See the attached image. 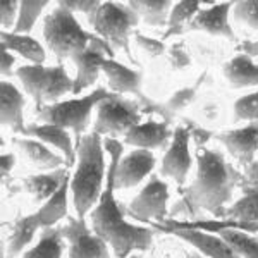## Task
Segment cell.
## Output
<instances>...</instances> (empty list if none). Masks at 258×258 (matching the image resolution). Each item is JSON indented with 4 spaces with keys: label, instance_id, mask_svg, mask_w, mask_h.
Instances as JSON below:
<instances>
[{
    "label": "cell",
    "instance_id": "1",
    "mask_svg": "<svg viewBox=\"0 0 258 258\" xmlns=\"http://www.w3.org/2000/svg\"><path fill=\"white\" fill-rule=\"evenodd\" d=\"M197 164V177L189 186L179 189L181 198L172 207L169 219L184 215L188 217L184 220H197L203 212L214 219H222L234 189L246 184L244 174L227 162L220 150L198 145Z\"/></svg>",
    "mask_w": 258,
    "mask_h": 258
},
{
    "label": "cell",
    "instance_id": "2",
    "mask_svg": "<svg viewBox=\"0 0 258 258\" xmlns=\"http://www.w3.org/2000/svg\"><path fill=\"white\" fill-rule=\"evenodd\" d=\"M103 148L110 155V164L107 167V184L103 186L97 207L91 210L90 222L91 229L114 249L115 256L127 258L135 249H150L153 243V229L127 222L126 207L119 205L114 198V176L124 150L122 143L115 138H103Z\"/></svg>",
    "mask_w": 258,
    "mask_h": 258
},
{
    "label": "cell",
    "instance_id": "3",
    "mask_svg": "<svg viewBox=\"0 0 258 258\" xmlns=\"http://www.w3.org/2000/svg\"><path fill=\"white\" fill-rule=\"evenodd\" d=\"M102 136L91 131L76 145L78 165L71 177V193L78 219L85 220L88 212L97 207L105 181V159H103Z\"/></svg>",
    "mask_w": 258,
    "mask_h": 258
},
{
    "label": "cell",
    "instance_id": "4",
    "mask_svg": "<svg viewBox=\"0 0 258 258\" xmlns=\"http://www.w3.org/2000/svg\"><path fill=\"white\" fill-rule=\"evenodd\" d=\"M93 33H88L81 28L78 19L69 9L57 4L43 21V38L47 47L59 59V64L64 59H73L88 48Z\"/></svg>",
    "mask_w": 258,
    "mask_h": 258
},
{
    "label": "cell",
    "instance_id": "5",
    "mask_svg": "<svg viewBox=\"0 0 258 258\" xmlns=\"http://www.w3.org/2000/svg\"><path fill=\"white\" fill-rule=\"evenodd\" d=\"M115 95L117 93L107 91L105 88H97L91 91V93L85 95V97L50 103V105L41 107V109L36 110V115L45 124H55V126H60L64 129H71L73 135L76 136V145H78L80 140L85 136V131L90 126L93 107H98L100 102L115 97Z\"/></svg>",
    "mask_w": 258,
    "mask_h": 258
},
{
    "label": "cell",
    "instance_id": "6",
    "mask_svg": "<svg viewBox=\"0 0 258 258\" xmlns=\"http://www.w3.org/2000/svg\"><path fill=\"white\" fill-rule=\"evenodd\" d=\"M88 21L100 38L110 43L112 48H119L135 60L129 47L131 31L140 23V16L127 2H102L97 11L88 16Z\"/></svg>",
    "mask_w": 258,
    "mask_h": 258
},
{
    "label": "cell",
    "instance_id": "7",
    "mask_svg": "<svg viewBox=\"0 0 258 258\" xmlns=\"http://www.w3.org/2000/svg\"><path fill=\"white\" fill-rule=\"evenodd\" d=\"M26 93L35 100L36 110L50 103H57L66 93H73L74 80H71L62 64L52 66H21L16 71Z\"/></svg>",
    "mask_w": 258,
    "mask_h": 258
},
{
    "label": "cell",
    "instance_id": "8",
    "mask_svg": "<svg viewBox=\"0 0 258 258\" xmlns=\"http://www.w3.org/2000/svg\"><path fill=\"white\" fill-rule=\"evenodd\" d=\"M97 120L93 124V133L105 138L126 135L131 127L140 124L141 105L138 100H126L122 95H115L98 103Z\"/></svg>",
    "mask_w": 258,
    "mask_h": 258
},
{
    "label": "cell",
    "instance_id": "9",
    "mask_svg": "<svg viewBox=\"0 0 258 258\" xmlns=\"http://www.w3.org/2000/svg\"><path fill=\"white\" fill-rule=\"evenodd\" d=\"M169 186L159 176H152L145 188L126 207L129 217L147 224H162L167 219Z\"/></svg>",
    "mask_w": 258,
    "mask_h": 258
},
{
    "label": "cell",
    "instance_id": "10",
    "mask_svg": "<svg viewBox=\"0 0 258 258\" xmlns=\"http://www.w3.org/2000/svg\"><path fill=\"white\" fill-rule=\"evenodd\" d=\"M102 71L105 73L107 80H109V88L112 93L135 95V98L140 102V105L143 107L145 112H155V114H160L162 117H164V120L170 122L172 115L167 112L165 105L152 102V100L143 93V90H141V73L129 69L126 66L115 62L114 59H105Z\"/></svg>",
    "mask_w": 258,
    "mask_h": 258
},
{
    "label": "cell",
    "instance_id": "11",
    "mask_svg": "<svg viewBox=\"0 0 258 258\" xmlns=\"http://www.w3.org/2000/svg\"><path fill=\"white\" fill-rule=\"evenodd\" d=\"M62 234L68 241V258H110L109 244L86 226V220L68 217Z\"/></svg>",
    "mask_w": 258,
    "mask_h": 258
},
{
    "label": "cell",
    "instance_id": "12",
    "mask_svg": "<svg viewBox=\"0 0 258 258\" xmlns=\"http://www.w3.org/2000/svg\"><path fill=\"white\" fill-rule=\"evenodd\" d=\"M105 59H114V48L110 47V43H107L103 38H100L97 33H93L88 48L85 52H81L80 55L71 59L78 68V74L74 78L73 88L74 95H80L81 91L90 88L98 80V74L103 68Z\"/></svg>",
    "mask_w": 258,
    "mask_h": 258
},
{
    "label": "cell",
    "instance_id": "13",
    "mask_svg": "<svg viewBox=\"0 0 258 258\" xmlns=\"http://www.w3.org/2000/svg\"><path fill=\"white\" fill-rule=\"evenodd\" d=\"M193 124L189 126H177L174 129L172 143L165 152L162 160L160 176L170 177L174 182L182 188L188 179V172L191 169V153H189V140L193 136L191 133Z\"/></svg>",
    "mask_w": 258,
    "mask_h": 258
},
{
    "label": "cell",
    "instance_id": "14",
    "mask_svg": "<svg viewBox=\"0 0 258 258\" xmlns=\"http://www.w3.org/2000/svg\"><path fill=\"white\" fill-rule=\"evenodd\" d=\"M153 229L162 231L165 234L176 236V238L186 241L191 244L197 251L207 258H241L238 253L234 251L226 239H222L215 232L200 231V229H184V227H169L164 224H152Z\"/></svg>",
    "mask_w": 258,
    "mask_h": 258
},
{
    "label": "cell",
    "instance_id": "15",
    "mask_svg": "<svg viewBox=\"0 0 258 258\" xmlns=\"http://www.w3.org/2000/svg\"><path fill=\"white\" fill-rule=\"evenodd\" d=\"M214 140L219 141L238 164L246 167L255 162L258 152V120L246 124L244 127L219 133L214 136Z\"/></svg>",
    "mask_w": 258,
    "mask_h": 258
},
{
    "label": "cell",
    "instance_id": "16",
    "mask_svg": "<svg viewBox=\"0 0 258 258\" xmlns=\"http://www.w3.org/2000/svg\"><path fill=\"white\" fill-rule=\"evenodd\" d=\"M155 167V157L150 150H133L120 159L114 176L115 189H129L138 186Z\"/></svg>",
    "mask_w": 258,
    "mask_h": 258
},
{
    "label": "cell",
    "instance_id": "17",
    "mask_svg": "<svg viewBox=\"0 0 258 258\" xmlns=\"http://www.w3.org/2000/svg\"><path fill=\"white\" fill-rule=\"evenodd\" d=\"M232 9L231 2H220L207 9H200L186 31H205L209 35L224 36L227 40H236L234 31L229 24V12Z\"/></svg>",
    "mask_w": 258,
    "mask_h": 258
},
{
    "label": "cell",
    "instance_id": "18",
    "mask_svg": "<svg viewBox=\"0 0 258 258\" xmlns=\"http://www.w3.org/2000/svg\"><path fill=\"white\" fill-rule=\"evenodd\" d=\"M26 138H35L38 141H43L45 145L50 147H55L60 152V155L64 157L68 162V167H73L74 162L78 160L76 147L73 145L71 135L68 129L55 126V124H30L26 126L24 135Z\"/></svg>",
    "mask_w": 258,
    "mask_h": 258
},
{
    "label": "cell",
    "instance_id": "19",
    "mask_svg": "<svg viewBox=\"0 0 258 258\" xmlns=\"http://www.w3.org/2000/svg\"><path fill=\"white\" fill-rule=\"evenodd\" d=\"M169 124L170 122L167 120H164V122H157V120L140 122L124 135V143L143 150L164 148L174 136V131H170Z\"/></svg>",
    "mask_w": 258,
    "mask_h": 258
},
{
    "label": "cell",
    "instance_id": "20",
    "mask_svg": "<svg viewBox=\"0 0 258 258\" xmlns=\"http://www.w3.org/2000/svg\"><path fill=\"white\" fill-rule=\"evenodd\" d=\"M0 103H2V124L16 135H24V97L12 83L2 80L0 85Z\"/></svg>",
    "mask_w": 258,
    "mask_h": 258
},
{
    "label": "cell",
    "instance_id": "21",
    "mask_svg": "<svg viewBox=\"0 0 258 258\" xmlns=\"http://www.w3.org/2000/svg\"><path fill=\"white\" fill-rule=\"evenodd\" d=\"M12 143L23 152V155H26V159L38 170H48L50 172V170L62 169V165L68 167V162H66L64 157L52 152L48 145H45L43 141L23 136V138H14Z\"/></svg>",
    "mask_w": 258,
    "mask_h": 258
},
{
    "label": "cell",
    "instance_id": "22",
    "mask_svg": "<svg viewBox=\"0 0 258 258\" xmlns=\"http://www.w3.org/2000/svg\"><path fill=\"white\" fill-rule=\"evenodd\" d=\"M71 176L68 169H57L50 170L45 174H35V176H28L26 179L21 181L23 188L31 193L35 197L36 202H47L48 198H52V195H55L57 191Z\"/></svg>",
    "mask_w": 258,
    "mask_h": 258
},
{
    "label": "cell",
    "instance_id": "23",
    "mask_svg": "<svg viewBox=\"0 0 258 258\" xmlns=\"http://www.w3.org/2000/svg\"><path fill=\"white\" fill-rule=\"evenodd\" d=\"M41 227L38 214H31L26 217H21L12 224L11 232H9V239H7V258H18L21 253L24 251V248L31 243L35 238L36 231Z\"/></svg>",
    "mask_w": 258,
    "mask_h": 258
},
{
    "label": "cell",
    "instance_id": "24",
    "mask_svg": "<svg viewBox=\"0 0 258 258\" xmlns=\"http://www.w3.org/2000/svg\"><path fill=\"white\" fill-rule=\"evenodd\" d=\"M224 76L232 88H248L258 86V64L251 57L238 53L224 64Z\"/></svg>",
    "mask_w": 258,
    "mask_h": 258
},
{
    "label": "cell",
    "instance_id": "25",
    "mask_svg": "<svg viewBox=\"0 0 258 258\" xmlns=\"http://www.w3.org/2000/svg\"><path fill=\"white\" fill-rule=\"evenodd\" d=\"M164 226L169 227H184V229H200L207 232H217L220 229H238V231L249 232V234H258V222H234V220H179V219H165Z\"/></svg>",
    "mask_w": 258,
    "mask_h": 258
},
{
    "label": "cell",
    "instance_id": "26",
    "mask_svg": "<svg viewBox=\"0 0 258 258\" xmlns=\"http://www.w3.org/2000/svg\"><path fill=\"white\" fill-rule=\"evenodd\" d=\"M0 40H2L4 47L14 50V52H18L19 55H23L24 59H28L36 66H43L45 59H47L45 48L35 38H31L30 35H18V33L12 31H2L0 33Z\"/></svg>",
    "mask_w": 258,
    "mask_h": 258
},
{
    "label": "cell",
    "instance_id": "27",
    "mask_svg": "<svg viewBox=\"0 0 258 258\" xmlns=\"http://www.w3.org/2000/svg\"><path fill=\"white\" fill-rule=\"evenodd\" d=\"M62 251H64L62 227L53 226L41 229L38 243L24 251L21 258H62Z\"/></svg>",
    "mask_w": 258,
    "mask_h": 258
},
{
    "label": "cell",
    "instance_id": "28",
    "mask_svg": "<svg viewBox=\"0 0 258 258\" xmlns=\"http://www.w3.org/2000/svg\"><path fill=\"white\" fill-rule=\"evenodd\" d=\"M127 6L138 12L148 26L162 28L167 26L169 14L174 4L170 0H129Z\"/></svg>",
    "mask_w": 258,
    "mask_h": 258
},
{
    "label": "cell",
    "instance_id": "29",
    "mask_svg": "<svg viewBox=\"0 0 258 258\" xmlns=\"http://www.w3.org/2000/svg\"><path fill=\"white\" fill-rule=\"evenodd\" d=\"M71 189V177L64 184L60 186L59 191L55 195H52V198H48L47 202L38 209V217L41 222V227H53L60 219L68 217V193Z\"/></svg>",
    "mask_w": 258,
    "mask_h": 258
},
{
    "label": "cell",
    "instance_id": "30",
    "mask_svg": "<svg viewBox=\"0 0 258 258\" xmlns=\"http://www.w3.org/2000/svg\"><path fill=\"white\" fill-rule=\"evenodd\" d=\"M202 9V4L197 0H182V2H176L170 9L169 21H167V30H165L162 38L167 40L170 36H179L188 30L191 19L197 16V12Z\"/></svg>",
    "mask_w": 258,
    "mask_h": 258
},
{
    "label": "cell",
    "instance_id": "31",
    "mask_svg": "<svg viewBox=\"0 0 258 258\" xmlns=\"http://www.w3.org/2000/svg\"><path fill=\"white\" fill-rule=\"evenodd\" d=\"M219 220L234 222H258V189L253 186H243V197L234 205L227 207L226 214Z\"/></svg>",
    "mask_w": 258,
    "mask_h": 258
},
{
    "label": "cell",
    "instance_id": "32",
    "mask_svg": "<svg viewBox=\"0 0 258 258\" xmlns=\"http://www.w3.org/2000/svg\"><path fill=\"white\" fill-rule=\"evenodd\" d=\"M215 234L226 239L229 246L234 249L241 258H258V239L255 234L238 231V229H220Z\"/></svg>",
    "mask_w": 258,
    "mask_h": 258
},
{
    "label": "cell",
    "instance_id": "33",
    "mask_svg": "<svg viewBox=\"0 0 258 258\" xmlns=\"http://www.w3.org/2000/svg\"><path fill=\"white\" fill-rule=\"evenodd\" d=\"M48 6L47 0H38V2H21L19 6V18L16 23V28L12 33H18V35H28L33 26H35L36 19L40 18L41 11Z\"/></svg>",
    "mask_w": 258,
    "mask_h": 258
},
{
    "label": "cell",
    "instance_id": "34",
    "mask_svg": "<svg viewBox=\"0 0 258 258\" xmlns=\"http://www.w3.org/2000/svg\"><path fill=\"white\" fill-rule=\"evenodd\" d=\"M232 16L239 24L258 31V0H241L232 4Z\"/></svg>",
    "mask_w": 258,
    "mask_h": 258
},
{
    "label": "cell",
    "instance_id": "35",
    "mask_svg": "<svg viewBox=\"0 0 258 258\" xmlns=\"http://www.w3.org/2000/svg\"><path fill=\"white\" fill-rule=\"evenodd\" d=\"M234 120H249L255 122L258 120V91L244 95L234 102Z\"/></svg>",
    "mask_w": 258,
    "mask_h": 258
},
{
    "label": "cell",
    "instance_id": "36",
    "mask_svg": "<svg viewBox=\"0 0 258 258\" xmlns=\"http://www.w3.org/2000/svg\"><path fill=\"white\" fill-rule=\"evenodd\" d=\"M205 76H207V73H203L202 76H200L198 80H197L195 85L186 86V88L176 91V93H174L172 97L167 100V103H165V109H167V112H169L170 115H172L174 112H179L181 109H184V107L188 105L191 100L195 98V95H197V91L200 88V85L203 83V80H205Z\"/></svg>",
    "mask_w": 258,
    "mask_h": 258
},
{
    "label": "cell",
    "instance_id": "37",
    "mask_svg": "<svg viewBox=\"0 0 258 258\" xmlns=\"http://www.w3.org/2000/svg\"><path fill=\"white\" fill-rule=\"evenodd\" d=\"M19 6L18 0H4L0 7V23H2V31H14L16 23L19 18Z\"/></svg>",
    "mask_w": 258,
    "mask_h": 258
},
{
    "label": "cell",
    "instance_id": "38",
    "mask_svg": "<svg viewBox=\"0 0 258 258\" xmlns=\"http://www.w3.org/2000/svg\"><path fill=\"white\" fill-rule=\"evenodd\" d=\"M135 40H136V43H138V47L143 50L148 57H159L165 52L164 41L145 36V35H141L140 31H135Z\"/></svg>",
    "mask_w": 258,
    "mask_h": 258
},
{
    "label": "cell",
    "instance_id": "39",
    "mask_svg": "<svg viewBox=\"0 0 258 258\" xmlns=\"http://www.w3.org/2000/svg\"><path fill=\"white\" fill-rule=\"evenodd\" d=\"M169 59L174 69H184L186 66L191 64V57H189V53L186 52L182 41H179V43L172 45V47L169 48Z\"/></svg>",
    "mask_w": 258,
    "mask_h": 258
},
{
    "label": "cell",
    "instance_id": "40",
    "mask_svg": "<svg viewBox=\"0 0 258 258\" xmlns=\"http://www.w3.org/2000/svg\"><path fill=\"white\" fill-rule=\"evenodd\" d=\"M60 6H64L66 9H69L71 12H85V14H91V12L97 11V7L100 6L102 2H98V0H81V2H78V0H60Z\"/></svg>",
    "mask_w": 258,
    "mask_h": 258
},
{
    "label": "cell",
    "instance_id": "41",
    "mask_svg": "<svg viewBox=\"0 0 258 258\" xmlns=\"http://www.w3.org/2000/svg\"><path fill=\"white\" fill-rule=\"evenodd\" d=\"M14 64H16V59L11 55L9 48L2 45V66H0V69H2L4 78H11L12 74H14Z\"/></svg>",
    "mask_w": 258,
    "mask_h": 258
},
{
    "label": "cell",
    "instance_id": "42",
    "mask_svg": "<svg viewBox=\"0 0 258 258\" xmlns=\"http://www.w3.org/2000/svg\"><path fill=\"white\" fill-rule=\"evenodd\" d=\"M244 174V179H246V184L248 186H253V188L258 189V162H251L249 165H246L243 170ZM244 184V186H246Z\"/></svg>",
    "mask_w": 258,
    "mask_h": 258
},
{
    "label": "cell",
    "instance_id": "43",
    "mask_svg": "<svg viewBox=\"0 0 258 258\" xmlns=\"http://www.w3.org/2000/svg\"><path fill=\"white\" fill-rule=\"evenodd\" d=\"M236 50L248 57H258V40H243L241 43L236 47Z\"/></svg>",
    "mask_w": 258,
    "mask_h": 258
},
{
    "label": "cell",
    "instance_id": "44",
    "mask_svg": "<svg viewBox=\"0 0 258 258\" xmlns=\"http://www.w3.org/2000/svg\"><path fill=\"white\" fill-rule=\"evenodd\" d=\"M14 155L12 153H2V157H0V167H2V179L6 181L7 177L11 176V170L14 169Z\"/></svg>",
    "mask_w": 258,
    "mask_h": 258
},
{
    "label": "cell",
    "instance_id": "45",
    "mask_svg": "<svg viewBox=\"0 0 258 258\" xmlns=\"http://www.w3.org/2000/svg\"><path fill=\"white\" fill-rule=\"evenodd\" d=\"M188 258H207L205 255H202L200 251H189L188 253Z\"/></svg>",
    "mask_w": 258,
    "mask_h": 258
},
{
    "label": "cell",
    "instance_id": "46",
    "mask_svg": "<svg viewBox=\"0 0 258 258\" xmlns=\"http://www.w3.org/2000/svg\"><path fill=\"white\" fill-rule=\"evenodd\" d=\"M127 258H141V256H136V255H135V256H127Z\"/></svg>",
    "mask_w": 258,
    "mask_h": 258
},
{
    "label": "cell",
    "instance_id": "47",
    "mask_svg": "<svg viewBox=\"0 0 258 258\" xmlns=\"http://www.w3.org/2000/svg\"><path fill=\"white\" fill-rule=\"evenodd\" d=\"M255 236H256V239H258V234H255Z\"/></svg>",
    "mask_w": 258,
    "mask_h": 258
}]
</instances>
